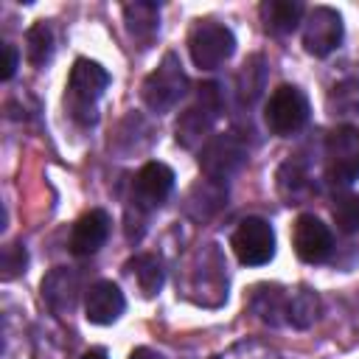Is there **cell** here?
Segmentation results:
<instances>
[{"instance_id": "cell-1", "label": "cell", "mask_w": 359, "mask_h": 359, "mask_svg": "<svg viewBox=\"0 0 359 359\" xmlns=\"http://www.w3.org/2000/svg\"><path fill=\"white\" fill-rule=\"evenodd\" d=\"M107 84H109V73L98 62H90V59L73 62L65 104H67V112L76 123L90 126L98 121V101H101Z\"/></svg>"}, {"instance_id": "cell-2", "label": "cell", "mask_w": 359, "mask_h": 359, "mask_svg": "<svg viewBox=\"0 0 359 359\" xmlns=\"http://www.w3.org/2000/svg\"><path fill=\"white\" fill-rule=\"evenodd\" d=\"M185 93H188V76H185L177 53H165L163 62L157 65V70H151L146 76L143 90H140L143 104L157 115L174 109L185 98Z\"/></svg>"}, {"instance_id": "cell-3", "label": "cell", "mask_w": 359, "mask_h": 359, "mask_svg": "<svg viewBox=\"0 0 359 359\" xmlns=\"http://www.w3.org/2000/svg\"><path fill=\"white\" fill-rule=\"evenodd\" d=\"M222 112V93L213 81H205L196 87L194 101L185 107V112H180L177 121V143L185 149H194L196 143H202V137H208L210 126L216 123Z\"/></svg>"}, {"instance_id": "cell-4", "label": "cell", "mask_w": 359, "mask_h": 359, "mask_svg": "<svg viewBox=\"0 0 359 359\" xmlns=\"http://www.w3.org/2000/svg\"><path fill=\"white\" fill-rule=\"evenodd\" d=\"M247 160V143L238 132H219L210 135L199 151V168L210 182L230 180Z\"/></svg>"}, {"instance_id": "cell-5", "label": "cell", "mask_w": 359, "mask_h": 359, "mask_svg": "<svg viewBox=\"0 0 359 359\" xmlns=\"http://www.w3.org/2000/svg\"><path fill=\"white\" fill-rule=\"evenodd\" d=\"M325 180L334 188L359 180V126H337L325 140Z\"/></svg>"}, {"instance_id": "cell-6", "label": "cell", "mask_w": 359, "mask_h": 359, "mask_svg": "<svg viewBox=\"0 0 359 359\" xmlns=\"http://www.w3.org/2000/svg\"><path fill=\"white\" fill-rule=\"evenodd\" d=\"M264 121L269 126L272 135H280V137H289L294 132H300L309 121V98L300 87L294 84H280L269 101H266V109H264Z\"/></svg>"}, {"instance_id": "cell-7", "label": "cell", "mask_w": 359, "mask_h": 359, "mask_svg": "<svg viewBox=\"0 0 359 359\" xmlns=\"http://www.w3.org/2000/svg\"><path fill=\"white\" fill-rule=\"evenodd\" d=\"M188 50H191V59L199 70H213L233 56L236 36L227 25H219L213 20H202L194 25V31L188 36Z\"/></svg>"}, {"instance_id": "cell-8", "label": "cell", "mask_w": 359, "mask_h": 359, "mask_svg": "<svg viewBox=\"0 0 359 359\" xmlns=\"http://www.w3.org/2000/svg\"><path fill=\"white\" fill-rule=\"evenodd\" d=\"M230 244H233V252H236V258L241 264H247V266L269 264L272 255H275V233H272V224L266 219H261V216H247L236 227Z\"/></svg>"}, {"instance_id": "cell-9", "label": "cell", "mask_w": 359, "mask_h": 359, "mask_svg": "<svg viewBox=\"0 0 359 359\" xmlns=\"http://www.w3.org/2000/svg\"><path fill=\"white\" fill-rule=\"evenodd\" d=\"M342 34H345L342 17L328 6L311 8L309 17L303 20V48L311 56H328L331 50H337Z\"/></svg>"}, {"instance_id": "cell-10", "label": "cell", "mask_w": 359, "mask_h": 359, "mask_svg": "<svg viewBox=\"0 0 359 359\" xmlns=\"http://www.w3.org/2000/svg\"><path fill=\"white\" fill-rule=\"evenodd\" d=\"M292 247H294V252H297L300 261H306V264H323L331 255V250H334V238H331L328 224H323L314 213H303V216L294 219Z\"/></svg>"}, {"instance_id": "cell-11", "label": "cell", "mask_w": 359, "mask_h": 359, "mask_svg": "<svg viewBox=\"0 0 359 359\" xmlns=\"http://www.w3.org/2000/svg\"><path fill=\"white\" fill-rule=\"evenodd\" d=\"M171 188H174V171L165 163H146L135 174L132 202L137 210H154L168 199Z\"/></svg>"}, {"instance_id": "cell-12", "label": "cell", "mask_w": 359, "mask_h": 359, "mask_svg": "<svg viewBox=\"0 0 359 359\" xmlns=\"http://www.w3.org/2000/svg\"><path fill=\"white\" fill-rule=\"evenodd\" d=\"M39 289H42L45 306H48L53 314L65 317V314H70V311L76 309L81 283H79V275H76L73 269L56 266V269H50V272L42 278V286H39Z\"/></svg>"}, {"instance_id": "cell-13", "label": "cell", "mask_w": 359, "mask_h": 359, "mask_svg": "<svg viewBox=\"0 0 359 359\" xmlns=\"http://www.w3.org/2000/svg\"><path fill=\"white\" fill-rule=\"evenodd\" d=\"M126 309L123 292L112 283V280H98L87 289V300H84V317L93 325H112Z\"/></svg>"}, {"instance_id": "cell-14", "label": "cell", "mask_w": 359, "mask_h": 359, "mask_svg": "<svg viewBox=\"0 0 359 359\" xmlns=\"http://www.w3.org/2000/svg\"><path fill=\"white\" fill-rule=\"evenodd\" d=\"M109 224H112L109 222V213L101 210V208L84 213L73 224V230H70V252L73 255H81V258L98 252L104 247L107 236H109Z\"/></svg>"}, {"instance_id": "cell-15", "label": "cell", "mask_w": 359, "mask_h": 359, "mask_svg": "<svg viewBox=\"0 0 359 359\" xmlns=\"http://www.w3.org/2000/svg\"><path fill=\"white\" fill-rule=\"evenodd\" d=\"M300 20H303V3H297V0H266V3H261V22L275 36L292 34Z\"/></svg>"}, {"instance_id": "cell-16", "label": "cell", "mask_w": 359, "mask_h": 359, "mask_svg": "<svg viewBox=\"0 0 359 359\" xmlns=\"http://www.w3.org/2000/svg\"><path fill=\"white\" fill-rule=\"evenodd\" d=\"M123 20H126L129 34L137 42L149 45L160 25V6L157 3H129V6H123Z\"/></svg>"}, {"instance_id": "cell-17", "label": "cell", "mask_w": 359, "mask_h": 359, "mask_svg": "<svg viewBox=\"0 0 359 359\" xmlns=\"http://www.w3.org/2000/svg\"><path fill=\"white\" fill-rule=\"evenodd\" d=\"M264 87H266V67H264V56H250L244 65H241V70H238V76H236V90H238V101L241 104H255L258 98H261V93H264Z\"/></svg>"}, {"instance_id": "cell-18", "label": "cell", "mask_w": 359, "mask_h": 359, "mask_svg": "<svg viewBox=\"0 0 359 359\" xmlns=\"http://www.w3.org/2000/svg\"><path fill=\"white\" fill-rule=\"evenodd\" d=\"M126 269L135 275V280H137V286H140V292H143L146 297H154V294L163 289L165 269H163L160 258H154V255H135V258L126 264Z\"/></svg>"}, {"instance_id": "cell-19", "label": "cell", "mask_w": 359, "mask_h": 359, "mask_svg": "<svg viewBox=\"0 0 359 359\" xmlns=\"http://www.w3.org/2000/svg\"><path fill=\"white\" fill-rule=\"evenodd\" d=\"M286 303H289V297L283 294L280 286H258L252 294L255 314L269 325H280L286 320Z\"/></svg>"}, {"instance_id": "cell-20", "label": "cell", "mask_w": 359, "mask_h": 359, "mask_svg": "<svg viewBox=\"0 0 359 359\" xmlns=\"http://www.w3.org/2000/svg\"><path fill=\"white\" fill-rule=\"evenodd\" d=\"M320 317V297L300 286L297 292L289 294V303H286V320L294 325V328H309L314 320Z\"/></svg>"}, {"instance_id": "cell-21", "label": "cell", "mask_w": 359, "mask_h": 359, "mask_svg": "<svg viewBox=\"0 0 359 359\" xmlns=\"http://www.w3.org/2000/svg\"><path fill=\"white\" fill-rule=\"evenodd\" d=\"M328 112L331 115H339V118H351V115H359V79H342L331 87L328 98Z\"/></svg>"}, {"instance_id": "cell-22", "label": "cell", "mask_w": 359, "mask_h": 359, "mask_svg": "<svg viewBox=\"0 0 359 359\" xmlns=\"http://www.w3.org/2000/svg\"><path fill=\"white\" fill-rule=\"evenodd\" d=\"M25 56H28V62L34 67H42V65L50 62V56H53V31H50V25L36 22V25L28 28V34H25Z\"/></svg>"}, {"instance_id": "cell-23", "label": "cell", "mask_w": 359, "mask_h": 359, "mask_svg": "<svg viewBox=\"0 0 359 359\" xmlns=\"http://www.w3.org/2000/svg\"><path fill=\"white\" fill-rule=\"evenodd\" d=\"M278 188H280V194L289 199V205H297V199L309 191V182H306V174H303L300 163L289 160V163L280 168V174H278Z\"/></svg>"}, {"instance_id": "cell-24", "label": "cell", "mask_w": 359, "mask_h": 359, "mask_svg": "<svg viewBox=\"0 0 359 359\" xmlns=\"http://www.w3.org/2000/svg\"><path fill=\"white\" fill-rule=\"evenodd\" d=\"M334 224L342 230V233H359V194H345L337 199L334 210Z\"/></svg>"}, {"instance_id": "cell-25", "label": "cell", "mask_w": 359, "mask_h": 359, "mask_svg": "<svg viewBox=\"0 0 359 359\" xmlns=\"http://www.w3.org/2000/svg\"><path fill=\"white\" fill-rule=\"evenodd\" d=\"M28 266V252L20 241H11L3 247V255H0V269H3V280H14L20 272H25Z\"/></svg>"}, {"instance_id": "cell-26", "label": "cell", "mask_w": 359, "mask_h": 359, "mask_svg": "<svg viewBox=\"0 0 359 359\" xmlns=\"http://www.w3.org/2000/svg\"><path fill=\"white\" fill-rule=\"evenodd\" d=\"M17 62H20V53H17V48L14 45H3V81H8L11 76H14V70H17Z\"/></svg>"}, {"instance_id": "cell-27", "label": "cell", "mask_w": 359, "mask_h": 359, "mask_svg": "<svg viewBox=\"0 0 359 359\" xmlns=\"http://www.w3.org/2000/svg\"><path fill=\"white\" fill-rule=\"evenodd\" d=\"M129 359H163V356L157 351H151V348H135L129 353Z\"/></svg>"}, {"instance_id": "cell-28", "label": "cell", "mask_w": 359, "mask_h": 359, "mask_svg": "<svg viewBox=\"0 0 359 359\" xmlns=\"http://www.w3.org/2000/svg\"><path fill=\"white\" fill-rule=\"evenodd\" d=\"M81 359H109V356H107V351H104V348H90Z\"/></svg>"}]
</instances>
